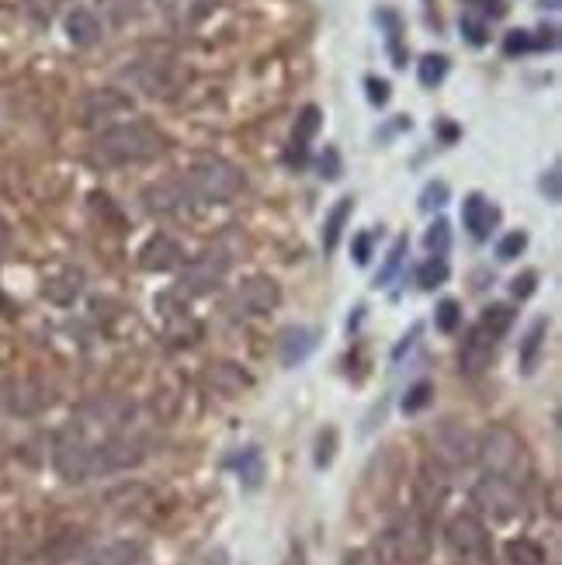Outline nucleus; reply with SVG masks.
Returning <instances> with one entry per match:
<instances>
[{
  "label": "nucleus",
  "mask_w": 562,
  "mask_h": 565,
  "mask_svg": "<svg viewBox=\"0 0 562 565\" xmlns=\"http://www.w3.org/2000/svg\"><path fill=\"white\" fill-rule=\"evenodd\" d=\"M143 562V545L139 541H112V545L98 548L87 565H139Z\"/></svg>",
  "instance_id": "nucleus-17"
},
{
  "label": "nucleus",
  "mask_w": 562,
  "mask_h": 565,
  "mask_svg": "<svg viewBox=\"0 0 562 565\" xmlns=\"http://www.w3.org/2000/svg\"><path fill=\"white\" fill-rule=\"evenodd\" d=\"M424 247H427V254H431V257H445L448 254V250H451V226L445 219L431 222V229L424 233Z\"/></svg>",
  "instance_id": "nucleus-28"
},
{
  "label": "nucleus",
  "mask_w": 562,
  "mask_h": 565,
  "mask_svg": "<svg viewBox=\"0 0 562 565\" xmlns=\"http://www.w3.org/2000/svg\"><path fill=\"white\" fill-rule=\"evenodd\" d=\"M524 247H528V233H524V229H514V233H507L504 240L497 243V260H514V257H521Z\"/></svg>",
  "instance_id": "nucleus-32"
},
{
  "label": "nucleus",
  "mask_w": 562,
  "mask_h": 565,
  "mask_svg": "<svg viewBox=\"0 0 562 565\" xmlns=\"http://www.w3.org/2000/svg\"><path fill=\"white\" fill-rule=\"evenodd\" d=\"M458 28H462V35H465V42H469V46H486V42H490L486 25L479 18H472V14H465V18L458 21Z\"/></svg>",
  "instance_id": "nucleus-35"
},
{
  "label": "nucleus",
  "mask_w": 562,
  "mask_h": 565,
  "mask_svg": "<svg viewBox=\"0 0 562 565\" xmlns=\"http://www.w3.org/2000/svg\"><path fill=\"white\" fill-rule=\"evenodd\" d=\"M334 448H337V430L327 427L320 434V444H316V465L327 468L330 462H334Z\"/></svg>",
  "instance_id": "nucleus-37"
},
{
  "label": "nucleus",
  "mask_w": 562,
  "mask_h": 565,
  "mask_svg": "<svg viewBox=\"0 0 562 565\" xmlns=\"http://www.w3.org/2000/svg\"><path fill=\"white\" fill-rule=\"evenodd\" d=\"M535 288H538V271H524V274H517V278L510 281V295H514L517 302L531 299V295H535Z\"/></svg>",
  "instance_id": "nucleus-36"
},
{
  "label": "nucleus",
  "mask_w": 562,
  "mask_h": 565,
  "mask_svg": "<svg viewBox=\"0 0 562 565\" xmlns=\"http://www.w3.org/2000/svg\"><path fill=\"white\" fill-rule=\"evenodd\" d=\"M351 212H354V198L351 195L340 198V202L327 212V219H323V250H327V254H334V250H337V243H340V236H344V226H347V219H351Z\"/></svg>",
  "instance_id": "nucleus-18"
},
{
  "label": "nucleus",
  "mask_w": 562,
  "mask_h": 565,
  "mask_svg": "<svg viewBox=\"0 0 562 565\" xmlns=\"http://www.w3.org/2000/svg\"><path fill=\"white\" fill-rule=\"evenodd\" d=\"M344 174V160H340V150L337 146H323L320 153V177L323 181H340Z\"/></svg>",
  "instance_id": "nucleus-33"
},
{
  "label": "nucleus",
  "mask_w": 562,
  "mask_h": 565,
  "mask_svg": "<svg viewBox=\"0 0 562 565\" xmlns=\"http://www.w3.org/2000/svg\"><path fill=\"white\" fill-rule=\"evenodd\" d=\"M458 323H462V306H458L455 299H445L434 309V326H438L441 333H455Z\"/></svg>",
  "instance_id": "nucleus-31"
},
{
  "label": "nucleus",
  "mask_w": 562,
  "mask_h": 565,
  "mask_svg": "<svg viewBox=\"0 0 562 565\" xmlns=\"http://www.w3.org/2000/svg\"><path fill=\"white\" fill-rule=\"evenodd\" d=\"M431 396H434V385H431V382H417L410 392H406V399H403V413H420L427 403H431Z\"/></svg>",
  "instance_id": "nucleus-34"
},
{
  "label": "nucleus",
  "mask_w": 562,
  "mask_h": 565,
  "mask_svg": "<svg viewBox=\"0 0 562 565\" xmlns=\"http://www.w3.org/2000/svg\"><path fill=\"white\" fill-rule=\"evenodd\" d=\"M375 21L389 28V52H393V66H396V70H403V66H406V49L399 46V35H403V21H399V14L389 11V7H382V11L375 14Z\"/></svg>",
  "instance_id": "nucleus-24"
},
{
  "label": "nucleus",
  "mask_w": 562,
  "mask_h": 565,
  "mask_svg": "<svg viewBox=\"0 0 562 565\" xmlns=\"http://www.w3.org/2000/svg\"><path fill=\"white\" fill-rule=\"evenodd\" d=\"M479 326H486V330L493 333V337H504V333L514 326V309L504 306V302H497V306L483 309V319H479Z\"/></svg>",
  "instance_id": "nucleus-27"
},
{
  "label": "nucleus",
  "mask_w": 562,
  "mask_h": 565,
  "mask_svg": "<svg viewBox=\"0 0 562 565\" xmlns=\"http://www.w3.org/2000/svg\"><path fill=\"white\" fill-rule=\"evenodd\" d=\"M63 28H66V39H70L73 46H80V49L101 42V21H98V14H94L91 7H73V11L66 14Z\"/></svg>",
  "instance_id": "nucleus-15"
},
{
  "label": "nucleus",
  "mask_w": 562,
  "mask_h": 565,
  "mask_svg": "<svg viewBox=\"0 0 562 565\" xmlns=\"http://www.w3.org/2000/svg\"><path fill=\"white\" fill-rule=\"evenodd\" d=\"M320 125H323V111L316 108V104H306V108L299 111V118H295L292 143L309 146V143L316 139V132H320Z\"/></svg>",
  "instance_id": "nucleus-22"
},
{
  "label": "nucleus",
  "mask_w": 562,
  "mask_h": 565,
  "mask_svg": "<svg viewBox=\"0 0 562 565\" xmlns=\"http://www.w3.org/2000/svg\"><path fill=\"white\" fill-rule=\"evenodd\" d=\"M451 202V188L448 181H431L424 191H420V208L424 212H434V208H445Z\"/></svg>",
  "instance_id": "nucleus-30"
},
{
  "label": "nucleus",
  "mask_w": 562,
  "mask_h": 565,
  "mask_svg": "<svg viewBox=\"0 0 562 565\" xmlns=\"http://www.w3.org/2000/svg\"><path fill=\"white\" fill-rule=\"evenodd\" d=\"M545 333H549V323L545 319H535L531 323V330L524 333V344H521V364H524V371H535V364H538V354H542V347H545Z\"/></svg>",
  "instance_id": "nucleus-21"
},
{
  "label": "nucleus",
  "mask_w": 562,
  "mask_h": 565,
  "mask_svg": "<svg viewBox=\"0 0 562 565\" xmlns=\"http://www.w3.org/2000/svg\"><path fill=\"white\" fill-rule=\"evenodd\" d=\"M445 545L462 562H490V531L476 514H455L445 524Z\"/></svg>",
  "instance_id": "nucleus-9"
},
{
  "label": "nucleus",
  "mask_w": 562,
  "mask_h": 565,
  "mask_svg": "<svg viewBox=\"0 0 562 565\" xmlns=\"http://www.w3.org/2000/svg\"><path fill=\"white\" fill-rule=\"evenodd\" d=\"M542 195L549 198L552 205L559 202V195H562V191H559V167H549V174L542 177Z\"/></svg>",
  "instance_id": "nucleus-41"
},
{
  "label": "nucleus",
  "mask_w": 562,
  "mask_h": 565,
  "mask_svg": "<svg viewBox=\"0 0 562 565\" xmlns=\"http://www.w3.org/2000/svg\"><path fill=\"white\" fill-rule=\"evenodd\" d=\"M538 4H542V11H559L562 0H538Z\"/></svg>",
  "instance_id": "nucleus-45"
},
{
  "label": "nucleus",
  "mask_w": 562,
  "mask_h": 565,
  "mask_svg": "<svg viewBox=\"0 0 562 565\" xmlns=\"http://www.w3.org/2000/svg\"><path fill=\"white\" fill-rule=\"evenodd\" d=\"M556 28H538V39H531V49H556Z\"/></svg>",
  "instance_id": "nucleus-43"
},
{
  "label": "nucleus",
  "mask_w": 562,
  "mask_h": 565,
  "mask_svg": "<svg viewBox=\"0 0 562 565\" xmlns=\"http://www.w3.org/2000/svg\"><path fill=\"white\" fill-rule=\"evenodd\" d=\"M167 150V139L150 122H118L94 139L91 163L94 167H125V163L157 160Z\"/></svg>",
  "instance_id": "nucleus-3"
},
{
  "label": "nucleus",
  "mask_w": 562,
  "mask_h": 565,
  "mask_svg": "<svg viewBox=\"0 0 562 565\" xmlns=\"http://www.w3.org/2000/svg\"><path fill=\"white\" fill-rule=\"evenodd\" d=\"M469 500L479 514H486L490 520H500V524H510V520L524 517V507H528L521 486L500 479V475H486V472H483V479L469 489Z\"/></svg>",
  "instance_id": "nucleus-8"
},
{
  "label": "nucleus",
  "mask_w": 562,
  "mask_h": 565,
  "mask_svg": "<svg viewBox=\"0 0 562 565\" xmlns=\"http://www.w3.org/2000/svg\"><path fill=\"white\" fill-rule=\"evenodd\" d=\"M469 7H479L483 14H490V18H504L507 14V4L504 0H465Z\"/></svg>",
  "instance_id": "nucleus-42"
},
{
  "label": "nucleus",
  "mask_w": 562,
  "mask_h": 565,
  "mask_svg": "<svg viewBox=\"0 0 562 565\" xmlns=\"http://www.w3.org/2000/svg\"><path fill=\"white\" fill-rule=\"evenodd\" d=\"M278 302L281 288L275 278H250L226 299V312L229 316H264V312L278 309Z\"/></svg>",
  "instance_id": "nucleus-10"
},
{
  "label": "nucleus",
  "mask_w": 562,
  "mask_h": 565,
  "mask_svg": "<svg viewBox=\"0 0 562 565\" xmlns=\"http://www.w3.org/2000/svg\"><path fill=\"white\" fill-rule=\"evenodd\" d=\"M504 565H510V562H504Z\"/></svg>",
  "instance_id": "nucleus-46"
},
{
  "label": "nucleus",
  "mask_w": 562,
  "mask_h": 565,
  "mask_svg": "<svg viewBox=\"0 0 562 565\" xmlns=\"http://www.w3.org/2000/svg\"><path fill=\"white\" fill-rule=\"evenodd\" d=\"M365 91H368V101H372L375 108H386V104H389V80L365 77Z\"/></svg>",
  "instance_id": "nucleus-38"
},
{
  "label": "nucleus",
  "mask_w": 562,
  "mask_h": 565,
  "mask_svg": "<svg viewBox=\"0 0 562 565\" xmlns=\"http://www.w3.org/2000/svg\"><path fill=\"white\" fill-rule=\"evenodd\" d=\"M448 260L445 257H427L424 264L417 267V285L420 288H438L448 281Z\"/></svg>",
  "instance_id": "nucleus-26"
},
{
  "label": "nucleus",
  "mask_w": 562,
  "mask_h": 565,
  "mask_svg": "<svg viewBox=\"0 0 562 565\" xmlns=\"http://www.w3.org/2000/svg\"><path fill=\"white\" fill-rule=\"evenodd\" d=\"M500 212L486 202V195H479V191H472V195H465L462 202V222L465 229H469V236H476V240H486V236L493 233V226H497Z\"/></svg>",
  "instance_id": "nucleus-14"
},
{
  "label": "nucleus",
  "mask_w": 562,
  "mask_h": 565,
  "mask_svg": "<svg viewBox=\"0 0 562 565\" xmlns=\"http://www.w3.org/2000/svg\"><path fill=\"white\" fill-rule=\"evenodd\" d=\"M7 243H11V233H7V222L0 219V250H4Z\"/></svg>",
  "instance_id": "nucleus-44"
},
{
  "label": "nucleus",
  "mask_w": 562,
  "mask_h": 565,
  "mask_svg": "<svg viewBox=\"0 0 562 565\" xmlns=\"http://www.w3.org/2000/svg\"><path fill=\"white\" fill-rule=\"evenodd\" d=\"M153 441L125 399H94L53 441V465L66 482H91L146 462Z\"/></svg>",
  "instance_id": "nucleus-1"
},
{
  "label": "nucleus",
  "mask_w": 562,
  "mask_h": 565,
  "mask_svg": "<svg viewBox=\"0 0 562 565\" xmlns=\"http://www.w3.org/2000/svg\"><path fill=\"white\" fill-rule=\"evenodd\" d=\"M229 267H233V257H229L226 247H209L198 257L184 260L181 264V281H177V295H188V299H202V295H212L223 288Z\"/></svg>",
  "instance_id": "nucleus-7"
},
{
  "label": "nucleus",
  "mask_w": 562,
  "mask_h": 565,
  "mask_svg": "<svg viewBox=\"0 0 562 565\" xmlns=\"http://www.w3.org/2000/svg\"><path fill=\"white\" fill-rule=\"evenodd\" d=\"M448 489H451V482H448L445 468L424 465V468H420V475H417V482H413V510H417L420 517L434 520L441 514V507H445Z\"/></svg>",
  "instance_id": "nucleus-11"
},
{
  "label": "nucleus",
  "mask_w": 562,
  "mask_h": 565,
  "mask_svg": "<svg viewBox=\"0 0 562 565\" xmlns=\"http://www.w3.org/2000/svg\"><path fill=\"white\" fill-rule=\"evenodd\" d=\"M427 552H431V520L420 517L417 510L386 527L372 545V559L379 565H417L427 559Z\"/></svg>",
  "instance_id": "nucleus-5"
},
{
  "label": "nucleus",
  "mask_w": 562,
  "mask_h": 565,
  "mask_svg": "<svg viewBox=\"0 0 562 565\" xmlns=\"http://www.w3.org/2000/svg\"><path fill=\"white\" fill-rule=\"evenodd\" d=\"M87 108V118L84 122H91V118H108V115H115V111H125V108H132V101L129 98H122V94H115V91H98V94H91V98L84 101Z\"/></svg>",
  "instance_id": "nucleus-23"
},
{
  "label": "nucleus",
  "mask_w": 562,
  "mask_h": 565,
  "mask_svg": "<svg viewBox=\"0 0 562 565\" xmlns=\"http://www.w3.org/2000/svg\"><path fill=\"white\" fill-rule=\"evenodd\" d=\"M316 351V330L309 326H292V330L281 333V364L285 368H295Z\"/></svg>",
  "instance_id": "nucleus-16"
},
{
  "label": "nucleus",
  "mask_w": 562,
  "mask_h": 565,
  "mask_svg": "<svg viewBox=\"0 0 562 565\" xmlns=\"http://www.w3.org/2000/svg\"><path fill=\"white\" fill-rule=\"evenodd\" d=\"M372 247H375L372 229H368V233H361V236H354V243H351L354 264H368V260H372Z\"/></svg>",
  "instance_id": "nucleus-39"
},
{
  "label": "nucleus",
  "mask_w": 562,
  "mask_h": 565,
  "mask_svg": "<svg viewBox=\"0 0 562 565\" xmlns=\"http://www.w3.org/2000/svg\"><path fill=\"white\" fill-rule=\"evenodd\" d=\"M181 264H184V247L164 233L146 240V247L139 250V267H143V271L164 274V271H177Z\"/></svg>",
  "instance_id": "nucleus-13"
},
{
  "label": "nucleus",
  "mask_w": 562,
  "mask_h": 565,
  "mask_svg": "<svg viewBox=\"0 0 562 565\" xmlns=\"http://www.w3.org/2000/svg\"><path fill=\"white\" fill-rule=\"evenodd\" d=\"M493 347H497V337H493L486 326L476 323L469 330V337L462 340V347H458V371H462L465 378H479L486 368H490Z\"/></svg>",
  "instance_id": "nucleus-12"
},
{
  "label": "nucleus",
  "mask_w": 562,
  "mask_h": 565,
  "mask_svg": "<svg viewBox=\"0 0 562 565\" xmlns=\"http://www.w3.org/2000/svg\"><path fill=\"white\" fill-rule=\"evenodd\" d=\"M233 468H236V475H240V482L247 489L261 486V479H264V458H261V451H257V448H243L240 455L233 458Z\"/></svg>",
  "instance_id": "nucleus-19"
},
{
  "label": "nucleus",
  "mask_w": 562,
  "mask_h": 565,
  "mask_svg": "<svg viewBox=\"0 0 562 565\" xmlns=\"http://www.w3.org/2000/svg\"><path fill=\"white\" fill-rule=\"evenodd\" d=\"M427 448H431L434 465L445 468L451 475V472H462V468H469L476 462L479 437L458 420H438L431 430H427Z\"/></svg>",
  "instance_id": "nucleus-6"
},
{
  "label": "nucleus",
  "mask_w": 562,
  "mask_h": 565,
  "mask_svg": "<svg viewBox=\"0 0 562 565\" xmlns=\"http://www.w3.org/2000/svg\"><path fill=\"white\" fill-rule=\"evenodd\" d=\"M531 49V32H524V28H517V32H507L504 39V52L507 56H517V52H528Z\"/></svg>",
  "instance_id": "nucleus-40"
},
{
  "label": "nucleus",
  "mask_w": 562,
  "mask_h": 565,
  "mask_svg": "<svg viewBox=\"0 0 562 565\" xmlns=\"http://www.w3.org/2000/svg\"><path fill=\"white\" fill-rule=\"evenodd\" d=\"M243 191V170L223 156H202L188 170L157 181L143 191V208L153 215H174L195 205H226Z\"/></svg>",
  "instance_id": "nucleus-2"
},
{
  "label": "nucleus",
  "mask_w": 562,
  "mask_h": 565,
  "mask_svg": "<svg viewBox=\"0 0 562 565\" xmlns=\"http://www.w3.org/2000/svg\"><path fill=\"white\" fill-rule=\"evenodd\" d=\"M510 565H545V548L535 538H514L504 548Z\"/></svg>",
  "instance_id": "nucleus-20"
},
{
  "label": "nucleus",
  "mask_w": 562,
  "mask_h": 565,
  "mask_svg": "<svg viewBox=\"0 0 562 565\" xmlns=\"http://www.w3.org/2000/svg\"><path fill=\"white\" fill-rule=\"evenodd\" d=\"M406 250H410V240H406V236H399V240L393 243V250L386 254V264H382V271L375 274V285H389V281L396 278V271H399V264H403Z\"/></svg>",
  "instance_id": "nucleus-29"
},
{
  "label": "nucleus",
  "mask_w": 562,
  "mask_h": 565,
  "mask_svg": "<svg viewBox=\"0 0 562 565\" xmlns=\"http://www.w3.org/2000/svg\"><path fill=\"white\" fill-rule=\"evenodd\" d=\"M448 56H441V52H427L424 59H420V66H417V77H420V84L427 87V91H434V87L441 84V80L448 77Z\"/></svg>",
  "instance_id": "nucleus-25"
},
{
  "label": "nucleus",
  "mask_w": 562,
  "mask_h": 565,
  "mask_svg": "<svg viewBox=\"0 0 562 565\" xmlns=\"http://www.w3.org/2000/svg\"><path fill=\"white\" fill-rule=\"evenodd\" d=\"M476 462L483 465L486 475H500V479L514 482V486H528L531 475H535V462H531V451L524 444V437L517 430L504 427V423H493L483 437H479Z\"/></svg>",
  "instance_id": "nucleus-4"
}]
</instances>
